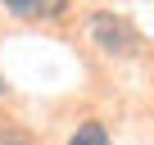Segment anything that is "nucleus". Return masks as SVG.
<instances>
[{"instance_id": "7ed1b4c3", "label": "nucleus", "mask_w": 154, "mask_h": 145, "mask_svg": "<svg viewBox=\"0 0 154 145\" xmlns=\"http://www.w3.org/2000/svg\"><path fill=\"white\" fill-rule=\"evenodd\" d=\"M0 145H32V131L9 122V118H0Z\"/></svg>"}, {"instance_id": "20e7f679", "label": "nucleus", "mask_w": 154, "mask_h": 145, "mask_svg": "<svg viewBox=\"0 0 154 145\" xmlns=\"http://www.w3.org/2000/svg\"><path fill=\"white\" fill-rule=\"evenodd\" d=\"M9 14H18V18H41V9H45V0H0Z\"/></svg>"}, {"instance_id": "39448f33", "label": "nucleus", "mask_w": 154, "mask_h": 145, "mask_svg": "<svg viewBox=\"0 0 154 145\" xmlns=\"http://www.w3.org/2000/svg\"><path fill=\"white\" fill-rule=\"evenodd\" d=\"M5 91H9V86H5V77H0V95H5Z\"/></svg>"}, {"instance_id": "f257e3e1", "label": "nucleus", "mask_w": 154, "mask_h": 145, "mask_svg": "<svg viewBox=\"0 0 154 145\" xmlns=\"http://www.w3.org/2000/svg\"><path fill=\"white\" fill-rule=\"evenodd\" d=\"M91 41L104 50V54H131L136 50V32L127 27V18L109 14V9H95L91 14Z\"/></svg>"}, {"instance_id": "f03ea898", "label": "nucleus", "mask_w": 154, "mask_h": 145, "mask_svg": "<svg viewBox=\"0 0 154 145\" xmlns=\"http://www.w3.org/2000/svg\"><path fill=\"white\" fill-rule=\"evenodd\" d=\"M68 145H109V131H104V122H82Z\"/></svg>"}]
</instances>
